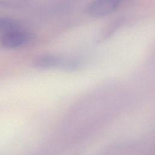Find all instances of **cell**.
<instances>
[{
    "label": "cell",
    "instance_id": "cell-1",
    "mask_svg": "<svg viewBox=\"0 0 155 155\" xmlns=\"http://www.w3.org/2000/svg\"><path fill=\"white\" fill-rule=\"evenodd\" d=\"M131 0H93L87 8V13L93 18H102L109 15L125 3Z\"/></svg>",
    "mask_w": 155,
    "mask_h": 155
},
{
    "label": "cell",
    "instance_id": "cell-2",
    "mask_svg": "<svg viewBox=\"0 0 155 155\" xmlns=\"http://www.w3.org/2000/svg\"><path fill=\"white\" fill-rule=\"evenodd\" d=\"M31 39V33L19 27L2 34L0 42L5 48H16L26 45Z\"/></svg>",
    "mask_w": 155,
    "mask_h": 155
},
{
    "label": "cell",
    "instance_id": "cell-3",
    "mask_svg": "<svg viewBox=\"0 0 155 155\" xmlns=\"http://www.w3.org/2000/svg\"><path fill=\"white\" fill-rule=\"evenodd\" d=\"M35 66L38 68H50L61 67L65 70H72L74 59L64 58L53 54H45L38 58L35 62Z\"/></svg>",
    "mask_w": 155,
    "mask_h": 155
},
{
    "label": "cell",
    "instance_id": "cell-4",
    "mask_svg": "<svg viewBox=\"0 0 155 155\" xmlns=\"http://www.w3.org/2000/svg\"><path fill=\"white\" fill-rule=\"evenodd\" d=\"M19 27H21V25L17 20L7 17H0V33L1 34Z\"/></svg>",
    "mask_w": 155,
    "mask_h": 155
},
{
    "label": "cell",
    "instance_id": "cell-5",
    "mask_svg": "<svg viewBox=\"0 0 155 155\" xmlns=\"http://www.w3.org/2000/svg\"><path fill=\"white\" fill-rule=\"evenodd\" d=\"M28 0H0V6L10 7V8H19L25 6Z\"/></svg>",
    "mask_w": 155,
    "mask_h": 155
}]
</instances>
